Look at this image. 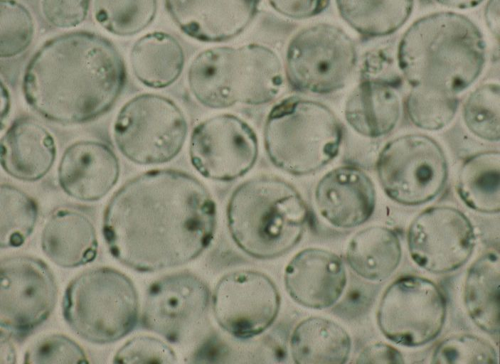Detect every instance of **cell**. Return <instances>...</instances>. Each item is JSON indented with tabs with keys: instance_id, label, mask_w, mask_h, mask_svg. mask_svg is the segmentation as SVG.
<instances>
[{
	"instance_id": "41",
	"label": "cell",
	"mask_w": 500,
	"mask_h": 364,
	"mask_svg": "<svg viewBox=\"0 0 500 364\" xmlns=\"http://www.w3.org/2000/svg\"><path fill=\"white\" fill-rule=\"evenodd\" d=\"M499 0H489L485 8L484 16L489 29L499 37Z\"/></svg>"
},
{
	"instance_id": "43",
	"label": "cell",
	"mask_w": 500,
	"mask_h": 364,
	"mask_svg": "<svg viewBox=\"0 0 500 364\" xmlns=\"http://www.w3.org/2000/svg\"><path fill=\"white\" fill-rule=\"evenodd\" d=\"M439 4L456 9H467L479 6L484 0H435Z\"/></svg>"
},
{
	"instance_id": "10",
	"label": "cell",
	"mask_w": 500,
	"mask_h": 364,
	"mask_svg": "<svg viewBox=\"0 0 500 364\" xmlns=\"http://www.w3.org/2000/svg\"><path fill=\"white\" fill-rule=\"evenodd\" d=\"M376 171L386 195L410 206L433 200L448 176L442 148L423 134L403 135L387 143L378 155Z\"/></svg>"
},
{
	"instance_id": "22",
	"label": "cell",
	"mask_w": 500,
	"mask_h": 364,
	"mask_svg": "<svg viewBox=\"0 0 500 364\" xmlns=\"http://www.w3.org/2000/svg\"><path fill=\"white\" fill-rule=\"evenodd\" d=\"M45 255L63 268H75L92 262L97 254L95 225L89 215L74 208L55 210L41 234Z\"/></svg>"
},
{
	"instance_id": "6",
	"label": "cell",
	"mask_w": 500,
	"mask_h": 364,
	"mask_svg": "<svg viewBox=\"0 0 500 364\" xmlns=\"http://www.w3.org/2000/svg\"><path fill=\"white\" fill-rule=\"evenodd\" d=\"M342 127L325 105L292 96L276 104L264 127V144L270 161L297 176L313 173L339 154Z\"/></svg>"
},
{
	"instance_id": "34",
	"label": "cell",
	"mask_w": 500,
	"mask_h": 364,
	"mask_svg": "<svg viewBox=\"0 0 500 364\" xmlns=\"http://www.w3.org/2000/svg\"><path fill=\"white\" fill-rule=\"evenodd\" d=\"M34 36L29 11L15 0L0 1V56L9 58L25 51Z\"/></svg>"
},
{
	"instance_id": "11",
	"label": "cell",
	"mask_w": 500,
	"mask_h": 364,
	"mask_svg": "<svg viewBox=\"0 0 500 364\" xmlns=\"http://www.w3.org/2000/svg\"><path fill=\"white\" fill-rule=\"evenodd\" d=\"M446 313L445 296L435 283L418 276H404L383 293L377 323L384 336L394 343L418 347L440 333Z\"/></svg>"
},
{
	"instance_id": "36",
	"label": "cell",
	"mask_w": 500,
	"mask_h": 364,
	"mask_svg": "<svg viewBox=\"0 0 500 364\" xmlns=\"http://www.w3.org/2000/svg\"><path fill=\"white\" fill-rule=\"evenodd\" d=\"M83 349L73 339L63 334L41 337L26 351L24 363H87Z\"/></svg>"
},
{
	"instance_id": "35",
	"label": "cell",
	"mask_w": 500,
	"mask_h": 364,
	"mask_svg": "<svg viewBox=\"0 0 500 364\" xmlns=\"http://www.w3.org/2000/svg\"><path fill=\"white\" fill-rule=\"evenodd\" d=\"M432 363H497L494 347L486 340L471 334L448 337L435 349Z\"/></svg>"
},
{
	"instance_id": "1",
	"label": "cell",
	"mask_w": 500,
	"mask_h": 364,
	"mask_svg": "<svg viewBox=\"0 0 500 364\" xmlns=\"http://www.w3.org/2000/svg\"><path fill=\"white\" fill-rule=\"evenodd\" d=\"M217 210L206 186L186 171H147L126 182L107 205L102 234L126 267L153 272L186 264L211 245Z\"/></svg>"
},
{
	"instance_id": "19",
	"label": "cell",
	"mask_w": 500,
	"mask_h": 364,
	"mask_svg": "<svg viewBox=\"0 0 500 364\" xmlns=\"http://www.w3.org/2000/svg\"><path fill=\"white\" fill-rule=\"evenodd\" d=\"M119 173V159L109 146L100 141L82 140L65 150L58 165V180L68 196L93 202L112 189Z\"/></svg>"
},
{
	"instance_id": "32",
	"label": "cell",
	"mask_w": 500,
	"mask_h": 364,
	"mask_svg": "<svg viewBox=\"0 0 500 364\" xmlns=\"http://www.w3.org/2000/svg\"><path fill=\"white\" fill-rule=\"evenodd\" d=\"M459 101L455 94L425 86H413L406 109L412 122L426 130H438L454 118Z\"/></svg>"
},
{
	"instance_id": "2",
	"label": "cell",
	"mask_w": 500,
	"mask_h": 364,
	"mask_svg": "<svg viewBox=\"0 0 500 364\" xmlns=\"http://www.w3.org/2000/svg\"><path fill=\"white\" fill-rule=\"evenodd\" d=\"M126 77L123 58L109 39L76 31L56 36L36 50L24 72L22 90L42 117L81 124L111 109Z\"/></svg>"
},
{
	"instance_id": "13",
	"label": "cell",
	"mask_w": 500,
	"mask_h": 364,
	"mask_svg": "<svg viewBox=\"0 0 500 364\" xmlns=\"http://www.w3.org/2000/svg\"><path fill=\"white\" fill-rule=\"evenodd\" d=\"M58 295L55 277L41 259L31 256L4 257L0 264V325L23 338L53 311Z\"/></svg>"
},
{
	"instance_id": "42",
	"label": "cell",
	"mask_w": 500,
	"mask_h": 364,
	"mask_svg": "<svg viewBox=\"0 0 500 364\" xmlns=\"http://www.w3.org/2000/svg\"><path fill=\"white\" fill-rule=\"evenodd\" d=\"M5 354L1 355V363H15V351L12 344L10 342L7 333L3 330L1 331V353Z\"/></svg>"
},
{
	"instance_id": "20",
	"label": "cell",
	"mask_w": 500,
	"mask_h": 364,
	"mask_svg": "<svg viewBox=\"0 0 500 364\" xmlns=\"http://www.w3.org/2000/svg\"><path fill=\"white\" fill-rule=\"evenodd\" d=\"M315 202L321 215L332 225L351 228L366 223L373 213L376 190L369 176L352 166L337 167L317 183Z\"/></svg>"
},
{
	"instance_id": "21",
	"label": "cell",
	"mask_w": 500,
	"mask_h": 364,
	"mask_svg": "<svg viewBox=\"0 0 500 364\" xmlns=\"http://www.w3.org/2000/svg\"><path fill=\"white\" fill-rule=\"evenodd\" d=\"M50 132L31 117L16 119L1 139V165L11 177L32 182L44 177L56 158Z\"/></svg>"
},
{
	"instance_id": "8",
	"label": "cell",
	"mask_w": 500,
	"mask_h": 364,
	"mask_svg": "<svg viewBox=\"0 0 500 364\" xmlns=\"http://www.w3.org/2000/svg\"><path fill=\"white\" fill-rule=\"evenodd\" d=\"M188 134V123L181 108L157 94L134 97L119 109L113 127L115 144L129 161L157 165L174 159Z\"/></svg>"
},
{
	"instance_id": "31",
	"label": "cell",
	"mask_w": 500,
	"mask_h": 364,
	"mask_svg": "<svg viewBox=\"0 0 500 364\" xmlns=\"http://www.w3.org/2000/svg\"><path fill=\"white\" fill-rule=\"evenodd\" d=\"M157 0H94L95 21L107 31L119 36L138 33L151 24Z\"/></svg>"
},
{
	"instance_id": "18",
	"label": "cell",
	"mask_w": 500,
	"mask_h": 364,
	"mask_svg": "<svg viewBox=\"0 0 500 364\" xmlns=\"http://www.w3.org/2000/svg\"><path fill=\"white\" fill-rule=\"evenodd\" d=\"M284 286L298 304L312 309L333 306L346 284V272L336 254L321 248L309 247L296 254L286 266Z\"/></svg>"
},
{
	"instance_id": "15",
	"label": "cell",
	"mask_w": 500,
	"mask_h": 364,
	"mask_svg": "<svg viewBox=\"0 0 500 364\" xmlns=\"http://www.w3.org/2000/svg\"><path fill=\"white\" fill-rule=\"evenodd\" d=\"M257 156L256 133L236 115L212 116L198 124L191 132L190 161L204 178L218 181L235 180L254 166Z\"/></svg>"
},
{
	"instance_id": "24",
	"label": "cell",
	"mask_w": 500,
	"mask_h": 364,
	"mask_svg": "<svg viewBox=\"0 0 500 364\" xmlns=\"http://www.w3.org/2000/svg\"><path fill=\"white\" fill-rule=\"evenodd\" d=\"M129 60L134 75L142 84L161 89L178 80L184 67L185 56L176 38L166 32L154 31L133 44Z\"/></svg>"
},
{
	"instance_id": "29",
	"label": "cell",
	"mask_w": 500,
	"mask_h": 364,
	"mask_svg": "<svg viewBox=\"0 0 500 364\" xmlns=\"http://www.w3.org/2000/svg\"><path fill=\"white\" fill-rule=\"evenodd\" d=\"M341 17L366 38L391 35L410 16L415 0H336Z\"/></svg>"
},
{
	"instance_id": "12",
	"label": "cell",
	"mask_w": 500,
	"mask_h": 364,
	"mask_svg": "<svg viewBox=\"0 0 500 364\" xmlns=\"http://www.w3.org/2000/svg\"><path fill=\"white\" fill-rule=\"evenodd\" d=\"M211 301L206 283L189 272L166 275L148 287L141 316L143 328L181 344L205 326Z\"/></svg>"
},
{
	"instance_id": "38",
	"label": "cell",
	"mask_w": 500,
	"mask_h": 364,
	"mask_svg": "<svg viewBox=\"0 0 500 364\" xmlns=\"http://www.w3.org/2000/svg\"><path fill=\"white\" fill-rule=\"evenodd\" d=\"M90 2V0H42V13L55 27H75L85 20Z\"/></svg>"
},
{
	"instance_id": "26",
	"label": "cell",
	"mask_w": 500,
	"mask_h": 364,
	"mask_svg": "<svg viewBox=\"0 0 500 364\" xmlns=\"http://www.w3.org/2000/svg\"><path fill=\"white\" fill-rule=\"evenodd\" d=\"M500 259L489 252L469 267L464 285V304L472 321L483 331L497 336L500 326Z\"/></svg>"
},
{
	"instance_id": "17",
	"label": "cell",
	"mask_w": 500,
	"mask_h": 364,
	"mask_svg": "<svg viewBox=\"0 0 500 364\" xmlns=\"http://www.w3.org/2000/svg\"><path fill=\"white\" fill-rule=\"evenodd\" d=\"M260 0H165L166 9L188 37L220 43L243 32L255 17Z\"/></svg>"
},
{
	"instance_id": "14",
	"label": "cell",
	"mask_w": 500,
	"mask_h": 364,
	"mask_svg": "<svg viewBox=\"0 0 500 364\" xmlns=\"http://www.w3.org/2000/svg\"><path fill=\"white\" fill-rule=\"evenodd\" d=\"M211 302L220 327L235 338L247 340L272 326L280 311L281 297L276 284L267 275L241 269L220 279Z\"/></svg>"
},
{
	"instance_id": "33",
	"label": "cell",
	"mask_w": 500,
	"mask_h": 364,
	"mask_svg": "<svg viewBox=\"0 0 500 364\" xmlns=\"http://www.w3.org/2000/svg\"><path fill=\"white\" fill-rule=\"evenodd\" d=\"M500 88L487 83L476 89L467 98L463 117L469 130L480 139L495 141L500 138Z\"/></svg>"
},
{
	"instance_id": "7",
	"label": "cell",
	"mask_w": 500,
	"mask_h": 364,
	"mask_svg": "<svg viewBox=\"0 0 500 364\" xmlns=\"http://www.w3.org/2000/svg\"><path fill=\"white\" fill-rule=\"evenodd\" d=\"M69 327L92 343L116 342L139 320V298L132 280L107 267L87 269L68 285L62 303Z\"/></svg>"
},
{
	"instance_id": "37",
	"label": "cell",
	"mask_w": 500,
	"mask_h": 364,
	"mask_svg": "<svg viewBox=\"0 0 500 364\" xmlns=\"http://www.w3.org/2000/svg\"><path fill=\"white\" fill-rule=\"evenodd\" d=\"M115 363H174V350L162 341L149 336H138L127 341L116 353Z\"/></svg>"
},
{
	"instance_id": "30",
	"label": "cell",
	"mask_w": 500,
	"mask_h": 364,
	"mask_svg": "<svg viewBox=\"0 0 500 364\" xmlns=\"http://www.w3.org/2000/svg\"><path fill=\"white\" fill-rule=\"evenodd\" d=\"M38 215L35 200L19 188L1 184L0 188V246L22 245L35 228Z\"/></svg>"
},
{
	"instance_id": "16",
	"label": "cell",
	"mask_w": 500,
	"mask_h": 364,
	"mask_svg": "<svg viewBox=\"0 0 500 364\" xmlns=\"http://www.w3.org/2000/svg\"><path fill=\"white\" fill-rule=\"evenodd\" d=\"M475 245L471 221L453 207L424 210L413 220L408 231L411 258L418 266L435 274L450 272L463 266Z\"/></svg>"
},
{
	"instance_id": "23",
	"label": "cell",
	"mask_w": 500,
	"mask_h": 364,
	"mask_svg": "<svg viewBox=\"0 0 500 364\" xmlns=\"http://www.w3.org/2000/svg\"><path fill=\"white\" fill-rule=\"evenodd\" d=\"M393 82L382 79H361L350 94L345 105V118L357 133L377 138L395 127L401 105Z\"/></svg>"
},
{
	"instance_id": "5",
	"label": "cell",
	"mask_w": 500,
	"mask_h": 364,
	"mask_svg": "<svg viewBox=\"0 0 500 364\" xmlns=\"http://www.w3.org/2000/svg\"><path fill=\"white\" fill-rule=\"evenodd\" d=\"M187 82L200 104L220 109L236 104L269 103L281 91L284 78L276 53L265 46L249 43L199 53L188 68Z\"/></svg>"
},
{
	"instance_id": "28",
	"label": "cell",
	"mask_w": 500,
	"mask_h": 364,
	"mask_svg": "<svg viewBox=\"0 0 500 364\" xmlns=\"http://www.w3.org/2000/svg\"><path fill=\"white\" fill-rule=\"evenodd\" d=\"M457 190L470 208L483 213L500 210V154L498 151L480 152L469 157L462 165Z\"/></svg>"
},
{
	"instance_id": "3",
	"label": "cell",
	"mask_w": 500,
	"mask_h": 364,
	"mask_svg": "<svg viewBox=\"0 0 500 364\" xmlns=\"http://www.w3.org/2000/svg\"><path fill=\"white\" fill-rule=\"evenodd\" d=\"M486 45L479 27L457 12H435L415 21L403 35L398 68L413 86L457 94L483 70Z\"/></svg>"
},
{
	"instance_id": "4",
	"label": "cell",
	"mask_w": 500,
	"mask_h": 364,
	"mask_svg": "<svg viewBox=\"0 0 500 364\" xmlns=\"http://www.w3.org/2000/svg\"><path fill=\"white\" fill-rule=\"evenodd\" d=\"M227 221L236 245L258 259H272L292 250L302 240L312 213L299 191L272 175L240 184L228 200Z\"/></svg>"
},
{
	"instance_id": "40",
	"label": "cell",
	"mask_w": 500,
	"mask_h": 364,
	"mask_svg": "<svg viewBox=\"0 0 500 364\" xmlns=\"http://www.w3.org/2000/svg\"><path fill=\"white\" fill-rule=\"evenodd\" d=\"M359 363H403L404 357L397 348L384 343H376L366 347L356 361Z\"/></svg>"
},
{
	"instance_id": "9",
	"label": "cell",
	"mask_w": 500,
	"mask_h": 364,
	"mask_svg": "<svg viewBox=\"0 0 500 364\" xmlns=\"http://www.w3.org/2000/svg\"><path fill=\"white\" fill-rule=\"evenodd\" d=\"M357 50L341 28L318 23L297 32L286 50L285 73L296 90L328 94L342 88L357 63Z\"/></svg>"
},
{
	"instance_id": "27",
	"label": "cell",
	"mask_w": 500,
	"mask_h": 364,
	"mask_svg": "<svg viewBox=\"0 0 500 364\" xmlns=\"http://www.w3.org/2000/svg\"><path fill=\"white\" fill-rule=\"evenodd\" d=\"M346 257L351 268L362 278L384 280L400 264L402 250L399 237L387 227L366 228L351 238Z\"/></svg>"
},
{
	"instance_id": "39",
	"label": "cell",
	"mask_w": 500,
	"mask_h": 364,
	"mask_svg": "<svg viewBox=\"0 0 500 364\" xmlns=\"http://www.w3.org/2000/svg\"><path fill=\"white\" fill-rule=\"evenodd\" d=\"M279 14L292 19H305L323 12L330 0H267Z\"/></svg>"
},
{
	"instance_id": "25",
	"label": "cell",
	"mask_w": 500,
	"mask_h": 364,
	"mask_svg": "<svg viewBox=\"0 0 500 364\" xmlns=\"http://www.w3.org/2000/svg\"><path fill=\"white\" fill-rule=\"evenodd\" d=\"M289 345L295 363L343 364L349 358L351 340L336 322L321 316H310L296 326Z\"/></svg>"
}]
</instances>
